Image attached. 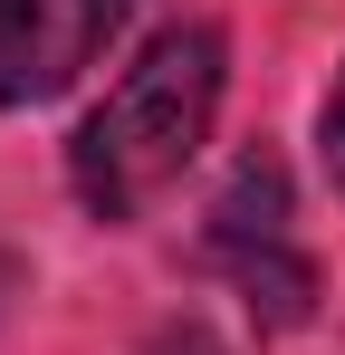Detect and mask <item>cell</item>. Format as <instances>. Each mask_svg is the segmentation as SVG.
<instances>
[{
    "instance_id": "obj_1",
    "label": "cell",
    "mask_w": 345,
    "mask_h": 355,
    "mask_svg": "<svg viewBox=\"0 0 345 355\" xmlns=\"http://www.w3.org/2000/svg\"><path fill=\"white\" fill-rule=\"evenodd\" d=\"M221 77H230V49H221L211 19H172L163 39H144V58L106 87V106L77 125V144H67L77 202L96 221H134L202 154V135L221 116Z\"/></svg>"
},
{
    "instance_id": "obj_2",
    "label": "cell",
    "mask_w": 345,
    "mask_h": 355,
    "mask_svg": "<svg viewBox=\"0 0 345 355\" xmlns=\"http://www.w3.org/2000/svg\"><path fill=\"white\" fill-rule=\"evenodd\" d=\"M202 250H211L230 279L249 288V307H259L269 327H297V317H307L317 269L288 250V173H278V154H240V164H230Z\"/></svg>"
},
{
    "instance_id": "obj_3",
    "label": "cell",
    "mask_w": 345,
    "mask_h": 355,
    "mask_svg": "<svg viewBox=\"0 0 345 355\" xmlns=\"http://www.w3.org/2000/svg\"><path fill=\"white\" fill-rule=\"evenodd\" d=\"M125 19H134V0H0V106L67 96Z\"/></svg>"
},
{
    "instance_id": "obj_4",
    "label": "cell",
    "mask_w": 345,
    "mask_h": 355,
    "mask_svg": "<svg viewBox=\"0 0 345 355\" xmlns=\"http://www.w3.org/2000/svg\"><path fill=\"white\" fill-rule=\"evenodd\" d=\"M317 154H326V182L345 192V77L326 87V106H317Z\"/></svg>"
},
{
    "instance_id": "obj_5",
    "label": "cell",
    "mask_w": 345,
    "mask_h": 355,
    "mask_svg": "<svg viewBox=\"0 0 345 355\" xmlns=\"http://www.w3.org/2000/svg\"><path fill=\"white\" fill-rule=\"evenodd\" d=\"M154 355H221V346H211L202 327H182V336H163V346H154Z\"/></svg>"
}]
</instances>
